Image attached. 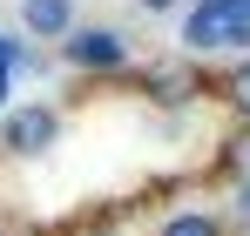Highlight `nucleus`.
Listing matches in <instances>:
<instances>
[{
	"mask_svg": "<svg viewBox=\"0 0 250 236\" xmlns=\"http://www.w3.org/2000/svg\"><path fill=\"white\" fill-rule=\"evenodd\" d=\"M61 61L82 68V75H115V68H128V34L122 27H82L75 20V34L61 40Z\"/></svg>",
	"mask_w": 250,
	"mask_h": 236,
	"instance_id": "1",
	"label": "nucleus"
},
{
	"mask_svg": "<svg viewBox=\"0 0 250 236\" xmlns=\"http://www.w3.org/2000/svg\"><path fill=\"white\" fill-rule=\"evenodd\" d=\"M54 142H61V115H54L47 101L7 108V121H0V149H7V156H47Z\"/></svg>",
	"mask_w": 250,
	"mask_h": 236,
	"instance_id": "2",
	"label": "nucleus"
},
{
	"mask_svg": "<svg viewBox=\"0 0 250 236\" xmlns=\"http://www.w3.org/2000/svg\"><path fill=\"white\" fill-rule=\"evenodd\" d=\"M21 34L61 47V40L75 34V0H21Z\"/></svg>",
	"mask_w": 250,
	"mask_h": 236,
	"instance_id": "3",
	"label": "nucleus"
},
{
	"mask_svg": "<svg viewBox=\"0 0 250 236\" xmlns=\"http://www.w3.org/2000/svg\"><path fill=\"white\" fill-rule=\"evenodd\" d=\"M163 236H223V223L216 216H203V209H183V216H169Z\"/></svg>",
	"mask_w": 250,
	"mask_h": 236,
	"instance_id": "4",
	"label": "nucleus"
},
{
	"mask_svg": "<svg viewBox=\"0 0 250 236\" xmlns=\"http://www.w3.org/2000/svg\"><path fill=\"white\" fill-rule=\"evenodd\" d=\"M149 88H156V101H169V108H176V101H189V75H183V68H156Z\"/></svg>",
	"mask_w": 250,
	"mask_h": 236,
	"instance_id": "5",
	"label": "nucleus"
},
{
	"mask_svg": "<svg viewBox=\"0 0 250 236\" xmlns=\"http://www.w3.org/2000/svg\"><path fill=\"white\" fill-rule=\"evenodd\" d=\"M230 101H237V115H250V61L230 75Z\"/></svg>",
	"mask_w": 250,
	"mask_h": 236,
	"instance_id": "6",
	"label": "nucleus"
},
{
	"mask_svg": "<svg viewBox=\"0 0 250 236\" xmlns=\"http://www.w3.org/2000/svg\"><path fill=\"white\" fill-rule=\"evenodd\" d=\"M142 14H176V7H189V0H135Z\"/></svg>",
	"mask_w": 250,
	"mask_h": 236,
	"instance_id": "7",
	"label": "nucleus"
}]
</instances>
